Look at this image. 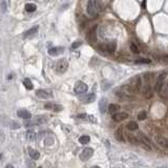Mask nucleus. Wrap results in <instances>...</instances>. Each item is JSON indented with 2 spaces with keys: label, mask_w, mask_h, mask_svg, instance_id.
I'll list each match as a JSON object with an SVG mask.
<instances>
[{
  "label": "nucleus",
  "mask_w": 168,
  "mask_h": 168,
  "mask_svg": "<svg viewBox=\"0 0 168 168\" xmlns=\"http://www.w3.org/2000/svg\"><path fill=\"white\" fill-rule=\"evenodd\" d=\"M126 139H127V141H128L131 145H134V146H138V145L141 144V142H140L139 138L134 136V134H127V136H126Z\"/></svg>",
  "instance_id": "nucleus-17"
},
{
  "label": "nucleus",
  "mask_w": 168,
  "mask_h": 168,
  "mask_svg": "<svg viewBox=\"0 0 168 168\" xmlns=\"http://www.w3.org/2000/svg\"><path fill=\"white\" fill-rule=\"evenodd\" d=\"M166 77V73H162L160 75V77L158 78V80L155 81V92H160V89L162 88L163 84H164V79Z\"/></svg>",
  "instance_id": "nucleus-12"
},
{
  "label": "nucleus",
  "mask_w": 168,
  "mask_h": 168,
  "mask_svg": "<svg viewBox=\"0 0 168 168\" xmlns=\"http://www.w3.org/2000/svg\"><path fill=\"white\" fill-rule=\"evenodd\" d=\"M129 88L132 92H140L142 88V79L140 76H136L130 80V83L128 84Z\"/></svg>",
  "instance_id": "nucleus-2"
},
{
  "label": "nucleus",
  "mask_w": 168,
  "mask_h": 168,
  "mask_svg": "<svg viewBox=\"0 0 168 168\" xmlns=\"http://www.w3.org/2000/svg\"><path fill=\"white\" fill-rule=\"evenodd\" d=\"M159 94H160L162 98L168 99V82L165 84H163L162 88H161L160 92H159Z\"/></svg>",
  "instance_id": "nucleus-23"
},
{
  "label": "nucleus",
  "mask_w": 168,
  "mask_h": 168,
  "mask_svg": "<svg viewBox=\"0 0 168 168\" xmlns=\"http://www.w3.org/2000/svg\"><path fill=\"white\" fill-rule=\"evenodd\" d=\"M44 143H45V145H46V146L52 145V144H54V139H52V138H47V139H45Z\"/></svg>",
  "instance_id": "nucleus-36"
},
{
  "label": "nucleus",
  "mask_w": 168,
  "mask_h": 168,
  "mask_svg": "<svg viewBox=\"0 0 168 168\" xmlns=\"http://www.w3.org/2000/svg\"><path fill=\"white\" fill-rule=\"evenodd\" d=\"M26 139L29 141H35L36 140V134L33 130H29L26 132Z\"/></svg>",
  "instance_id": "nucleus-29"
},
{
  "label": "nucleus",
  "mask_w": 168,
  "mask_h": 168,
  "mask_svg": "<svg viewBox=\"0 0 168 168\" xmlns=\"http://www.w3.org/2000/svg\"><path fill=\"white\" fill-rule=\"evenodd\" d=\"M64 52V47L62 46H56V47H50L48 50V55L50 56H59Z\"/></svg>",
  "instance_id": "nucleus-15"
},
{
  "label": "nucleus",
  "mask_w": 168,
  "mask_h": 168,
  "mask_svg": "<svg viewBox=\"0 0 168 168\" xmlns=\"http://www.w3.org/2000/svg\"><path fill=\"white\" fill-rule=\"evenodd\" d=\"M82 43H81V41H76V42H74L73 44H71V47H73L74 50H75V48H77V47H79L80 46V45H81Z\"/></svg>",
  "instance_id": "nucleus-37"
},
{
  "label": "nucleus",
  "mask_w": 168,
  "mask_h": 168,
  "mask_svg": "<svg viewBox=\"0 0 168 168\" xmlns=\"http://www.w3.org/2000/svg\"><path fill=\"white\" fill-rule=\"evenodd\" d=\"M29 157L33 159V160H38L40 158V153H39V151H37L36 149H32V148H29Z\"/></svg>",
  "instance_id": "nucleus-27"
},
{
  "label": "nucleus",
  "mask_w": 168,
  "mask_h": 168,
  "mask_svg": "<svg viewBox=\"0 0 168 168\" xmlns=\"http://www.w3.org/2000/svg\"><path fill=\"white\" fill-rule=\"evenodd\" d=\"M155 142L159 146H161L164 149L168 150V139L167 138H164V136H155Z\"/></svg>",
  "instance_id": "nucleus-13"
},
{
  "label": "nucleus",
  "mask_w": 168,
  "mask_h": 168,
  "mask_svg": "<svg viewBox=\"0 0 168 168\" xmlns=\"http://www.w3.org/2000/svg\"><path fill=\"white\" fill-rule=\"evenodd\" d=\"M17 115H18L19 118L21 119H24V120H29V119L32 118V115L29 111H27V110L25 109H20L17 111Z\"/></svg>",
  "instance_id": "nucleus-19"
},
{
  "label": "nucleus",
  "mask_w": 168,
  "mask_h": 168,
  "mask_svg": "<svg viewBox=\"0 0 168 168\" xmlns=\"http://www.w3.org/2000/svg\"><path fill=\"white\" fill-rule=\"evenodd\" d=\"M99 108H100V111L101 113H105L106 109H108V102H107V99L106 98H102L101 101L99 103Z\"/></svg>",
  "instance_id": "nucleus-21"
},
{
  "label": "nucleus",
  "mask_w": 168,
  "mask_h": 168,
  "mask_svg": "<svg viewBox=\"0 0 168 168\" xmlns=\"http://www.w3.org/2000/svg\"><path fill=\"white\" fill-rule=\"evenodd\" d=\"M97 25L94 26V29H92V32H90V37H92V40H94V41H97V34H96V31H97Z\"/></svg>",
  "instance_id": "nucleus-32"
},
{
  "label": "nucleus",
  "mask_w": 168,
  "mask_h": 168,
  "mask_svg": "<svg viewBox=\"0 0 168 168\" xmlns=\"http://www.w3.org/2000/svg\"><path fill=\"white\" fill-rule=\"evenodd\" d=\"M146 116H147L146 111H140L139 115H138V119H139V120H145V119H146Z\"/></svg>",
  "instance_id": "nucleus-35"
},
{
  "label": "nucleus",
  "mask_w": 168,
  "mask_h": 168,
  "mask_svg": "<svg viewBox=\"0 0 168 168\" xmlns=\"http://www.w3.org/2000/svg\"><path fill=\"white\" fill-rule=\"evenodd\" d=\"M115 138L116 140H118L119 142H125V136H124L123 134L122 127H120V128H118L115 131Z\"/></svg>",
  "instance_id": "nucleus-18"
},
{
  "label": "nucleus",
  "mask_w": 168,
  "mask_h": 168,
  "mask_svg": "<svg viewBox=\"0 0 168 168\" xmlns=\"http://www.w3.org/2000/svg\"><path fill=\"white\" fill-rule=\"evenodd\" d=\"M68 68V62L66 59H60L59 61H57V63H56L55 65V71L56 73L58 74H64L66 71H67Z\"/></svg>",
  "instance_id": "nucleus-4"
},
{
  "label": "nucleus",
  "mask_w": 168,
  "mask_h": 168,
  "mask_svg": "<svg viewBox=\"0 0 168 168\" xmlns=\"http://www.w3.org/2000/svg\"><path fill=\"white\" fill-rule=\"evenodd\" d=\"M98 50H100V52L102 50V52H107L113 54L116 50V41L109 42V43H103V44L98 46Z\"/></svg>",
  "instance_id": "nucleus-7"
},
{
  "label": "nucleus",
  "mask_w": 168,
  "mask_h": 168,
  "mask_svg": "<svg viewBox=\"0 0 168 168\" xmlns=\"http://www.w3.org/2000/svg\"><path fill=\"white\" fill-rule=\"evenodd\" d=\"M23 85H24V87H25L26 89H29V90L33 88V83H32V81L29 80V78H25L23 80Z\"/></svg>",
  "instance_id": "nucleus-30"
},
{
  "label": "nucleus",
  "mask_w": 168,
  "mask_h": 168,
  "mask_svg": "<svg viewBox=\"0 0 168 168\" xmlns=\"http://www.w3.org/2000/svg\"><path fill=\"white\" fill-rule=\"evenodd\" d=\"M139 139L140 142H141V146L146 150H151L152 149V145H151V141L149 140V138H147L144 134L140 132L139 134Z\"/></svg>",
  "instance_id": "nucleus-6"
},
{
  "label": "nucleus",
  "mask_w": 168,
  "mask_h": 168,
  "mask_svg": "<svg viewBox=\"0 0 168 168\" xmlns=\"http://www.w3.org/2000/svg\"><path fill=\"white\" fill-rule=\"evenodd\" d=\"M119 109H120V105H118V104H115V103H113V104L108 105V111H109L110 113H118Z\"/></svg>",
  "instance_id": "nucleus-25"
},
{
  "label": "nucleus",
  "mask_w": 168,
  "mask_h": 168,
  "mask_svg": "<svg viewBox=\"0 0 168 168\" xmlns=\"http://www.w3.org/2000/svg\"><path fill=\"white\" fill-rule=\"evenodd\" d=\"M127 118H128V113L124 111H118V113H113V120L115 122H122Z\"/></svg>",
  "instance_id": "nucleus-11"
},
{
  "label": "nucleus",
  "mask_w": 168,
  "mask_h": 168,
  "mask_svg": "<svg viewBox=\"0 0 168 168\" xmlns=\"http://www.w3.org/2000/svg\"><path fill=\"white\" fill-rule=\"evenodd\" d=\"M44 108H45V109L56 111V113H58V111H61V110L63 109V107L61 106V105L55 104V103H50H50H46V104L44 105Z\"/></svg>",
  "instance_id": "nucleus-14"
},
{
  "label": "nucleus",
  "mask_w": 168,
  "mask_h": 168,
  "mask_svg": "<svg viewBox=\"0 0 168 168\" xmlns=\"http://www.w3.org/2000/svg\"><path fill=\"white\" fill-rule=\"evenodd\" d=\"M127 129L128 130H130V131H134V130H136V129L139 128V125H138V123L136 122H134V121H130L128 124H127Z\"/></svg>",
  "instance_id": "nucleus-26"
},
{
  "label": "nucleus",
  "mask_w": 168,
  "mask_h": 168,
  "mask_svg": "<svg viewBox=\"0 0 168 168\" xmlns=\"http://www.w3.org/2000/svg\"><path fill=\"white\" fill-rule=\"evenodd\" d=\"M6 8H8V6H6V1L2 0V1H1V13L4 14L5 12H6Z\"/></svg>",
  "instance_id": "nucleus-34"
},
{
  "label": "nucleus",
  "mask_w": 168,
  "mask_h": 168,
  "mask_svg": "<svg viewBox=\"0 0 168 168\" xmlns=\"http://www.w3.org/2000/svg\"><path fill=\"white\" fill-rule=\"evenodd\" d=\"M38 29H39V26L36 25L35 27H32L31 29L26 31L25 33H24V38H33V37H34L35 35L37 34Z\"/></svg>",
  "instance_id": "nucleus-20"
},
{
  "label": "nucleus",
  "mask_w": 168,
  "mask_h": 168,
  "mask_svg": "<svg viewBox=\"0 0 168 168\" xmlns=\"http://www.w3.org/2000/svg\"><path fill=\"white\" fill-rule=\"evenodd\" d=\"M92 155H94V149H92V148H89V147L84 148L81 153H80V160L87 161L92 157Z\"/></svg>",
  "instance_id": "nucleus-9"
},
{
  "label": "nucleus",
  "mask_w": 168,
  "mask_h": 168,
  "mask_svg": "<svg viewBox=\"0 0 168 168\" xmlns=\"http://www.w3.org/2000/svg\"><path fill=\"white\" fill-rule=\"evenodd\" d=\"M151 62V61L149 60V59H139V60H136L134 61V63L136 64H149V63Z\"/></svg>",
  "instance_id": "nucleus-31"
},
{
  "label": "nucleus",
  "mask_w": 168,
  "mask_h": 168,
  "mask_svg": "<svg viewBox=\"0 0 168 168\" xmlns=\"http://www.w3.org/2000/svg\"><path fill=\"white\" fill-rule=\"evenodd\" d=\"M94 99H96V94L92 92V94H84V97L81 98V101H82V103H84V104H88V103L94 102Z\"/></svg>",
  "instance_id": "nucleus-16"
},
{
  "label": "nucleus",
  "mask_w": 168,
  "mask_h": 168,
  "mask_svg": "<svg viewBox=\"0 0 168 168\" xmlns=\"http://www.w3.org/2000/svg\"><path fill=\"white\" fill-rule=\"evenodd\" d=\"M36 96L40 99H50L52 97V92L48 89H38L36 92Z\"/></svg>",
  "instance_id": "nucleus-10"
},
{
  "label": "nucleus",
  "mask_w": 168,
  "mask_h": 168,
  "mask_svg": "<svg viewBox=\"0 0 168 168\" xmlns=\"http://www.w3.org/2000/svg\"><path fill=\"white\" fill-rule=\"evenodd\" d=\"M47 122V119L45 117H36L34 120H29L24 122V126L25 127H33V126H37V125H40V124H44Z\"/></svg>",
  "instance_id": "nucleus-3"
},
{
  "label": "nucleus",
  "mask_w": 168,
  "mask_h": 168,
  "mask_svg": "<svg viewBox=\"0 0 168 168\" xmlns=\"http://www.w3.org/2000/svg\"><path fill=\"white\" fill-rule=\"evenodd\" d=\"M86 10H87V14H88L90 17L97 16L98 5H97V2H96V0H88L87 6H86Z\"/></svg>",
  "instance_id": "nucleus-5"
},
{
  "label": "nucleus",
  "mask_w": 168,
  "mask_h": 168,
  "mask_svg": "<svg viewBox=\"0 0 168 168\" xmlns=\"http://www.w3.org/2000/svg\"><path fill=\"white\" fill-rule=\"evenodd\" d=\"M24 8H25L27 13H34L35 10H37V5L35 3H26Z\"/></svg>",
  "instance_id": "nucleus-24"
},
{
  "label": "nucleus",
  "mask_w": 168,
  "mask_h": 168,
  "mask_svg": "<svg viewBox=\"0 0 168 168\" xmlns=\"http://www.w3.org/2000/svg\"><path fill=\"white\" fill-rule=\"evenodd\" d=\"M88 90V86H87L86 83H84L82 81H79L76 83L75 85V88H74V92H76L78 94H84V92H86Z\"/></svg>",
  "instance_id": "nucleus-8"
},
{
  "label": "nucleus",
  "mask_w": 168,
  "mask_h": 168,
  "mask_svg": "<svg viewBox=\"0 0 168 168\" xmlns=\"http://www.w3.org/2000/svg\"><path fill=\"white\" fill-rule=\"evenodd\" d=\"M152 78V75L151 74H145L144 75V81H145V84H144V87H143V96H144L146 99H149V98L152 97V89H151V86H150V80Z\"/></svg>",
  "instance_id": "nucleus-1"
},
{
  "label": "nucleus",
  "mask_w": 168,
  "mask_h": 168,
  "mask_svg": "<svg viewBox=\"0 0 168 168\" xmlns=\"http://www.w3.org/2000/svg\"><path fill=\"white\" fill-rule=\"evenodd\" d=\"M130 50L132 52H134V54H139L140 52V50H139V47L136 46L134 43H131L130 44Z\"/></svg>",
  "instance_id": "nucleus-33"
},
{
  "label": "nucleus",
  "mask_w": 168,
  "mask_h": 168,
  "mask_svg": "<svg viewBox=\"0 0 168 168\" xmlns=\"http://www.w3.org/2000/svg\"><path fill=\"white\" fill-rule=\"evenodd\" d=\"M4 125H6V127H10V128H12V129H19L21 127L19 123H17L15 121H10V120H5Z\"/></svg>",
  "instance_id": "nucleus-22"
},
{
  "label": "nucleus",
  "mask_w": 168,
  "mask_h": 168,
  "mask_svg": "<svg viewBox=\"0 0 168 168\" xmlns=\"http://www.w3.org/2000/svg\"><path fill=\"white\" fill-rule=\"evenodd\" d=\"M89 141H90V138H89L88 136H86V134H84V136H81L80 138H79V142H80L81 144H83V145L88 144Z\"/></svg>",
  "instance_id": "nucleus-28"
}]
</instances>
